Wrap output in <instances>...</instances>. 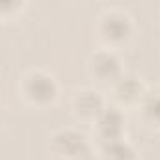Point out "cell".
<instances>
[{
  "instance_id": "obj_6",
  "label": "cell",
  "mask_w": 160,
  "mask_h": 160,
  "mask_svg": "<svg viewBox=\"0 0 160 160\" xmlns=\"http://www.w3.org/2000/svg\"><path fill=\"white\" fill-rule=\"evenodd\" d=\"M121 130V116L118 112H110V114H104L101 118V132L106 136L108 142L116 140V134Z\"/></svg>"
},
{
  "instance_id": "obj_7",
  "label": "cell",
  "mask_w": 160,
  "mask_h": 160,
  "mask_svg": "<svg viewBox=\"0 0 160 160\" xmlns=\"http://www.w3.org/2000/svg\"><path fill=\"white\" fill-rule=\"evenodd\" d=\"M104 155H106L108 160H132V157H134V153H132V149L128 145L119 143V142H114V140L106 147Z\"/></svg>"
},
{
  "instance_id": "obj_1",
  "label": "cell",
  "mask_w": 160,
  "mask_h": 160,
  "mask_svg": "<svg viewBox=\"0 0 160 160\" xmlns=\"http://www.w3.org/2000/svg\"><path fill=\"white\" fill-rule=\"evenodd\" d=\"M24 93L28 99L38 101V102H47L54 97L56 93V86L50 77L41 75V73H34L30 77L24 78Z\"/></svg>"
},
{
  "instance_id": "obj_4",
  "label": "cell",
  "mask_w": 160,
  "mask_h": 160,
  "mask_svg": "<svg viewBox=\"0 0 160 160\" xmlns=\"http://www.w3.org/2000/svg\"><path fill=\"white\" fill-rule=\"evenodd\" d=\"M93 71L102 78H112L119 73V62L108 52H101L93 58Z\"/></svg>"
},
{
  "instance_id": "obj_8",
  "label": "cell",
  "mask_w": 160,
  "mask_h": 160,
  "mask_svg": "<svg viewBox=\"0 0 160 160\" xmlns=\"http://www.w3.org/2000/svg\"><path fill=\"white\" fill-rule=\"evenodd\" d=\"M138 93H140V86H138V82L134 78H123L119 82V86H118V95H119V99L130 101V99H134Z\"/></svg>"
},
{
  "instance_id": "obj_10",
  "label": "cell",
  "mask_w": 160,
  "mask_h": 160,
  "mask_svg": "<svg viewBox=\"0 0 160 160\" xmlns=\"http://www.w3.org/2000/svg\"><path fill=\"white\" fill-rule=\"evenodd\" d=\"M21 0H0V11H9L19 6Z\"/></svg>"
},
{
  "instance_id": "obj_2",
  "label": "cell",
  "mask_w": 160,
  "mask_h": 160,
  "mask_svg": "<svg viewBox=\"0 0 160 160\" xmlns=\"http://www.w3.org/2000/svg\"><path fill=\"white\" fill-rule=\"evenodd\" d=\"M54 140H56V149L63 157H67V158L80 160L82 157H88L89 155L86 138L77 134V132H62Z\"/></svg>"
},
{
  "instance_id": "obj_9",
  "label": "cell",
  "mask_w": 160,
  "mask_h": 160,
  "mask_svg": "<svg viewBox=\"0 0 160 160\" xmlns=\"http://www.w3.org/2000/svg\"><path fill=\"white\" fill-rule=\"evenodd\" d=\"M145 114L151 116L153 119H160V97L149 99L145 104Z\"/></svg>"
},
{
  "instance_id": "obj_3",
  "label": "cell",
  "mask_w": 160,
  "mask_h": 160,
  "mask_svg": "<svg viewBox=\"0 0 160 160\" xmlns=\"http://www.w3.org/2000/svg\"><path fill=\"white\" fill-rule=\"evenodd\" d=\"M101 30L104 34V38L110 41H121L125 39L130 32V26H128V19L118 15V13H112V15H106L102 19V24H101Z\"/></svg>"
},
{
  "instance_id": "obj_5",
  "label": "cell",
  "mask_w": 160,
  "mask_h": 160,
  "mask_svg": "<svg viewBox=\"0 0 160 160\" xmlns=\"http://www.w3.org/2000/svg\"><path fill=\"white\" fill-rule=\"evenodd\" d=\"M75 104H77V110H78L80 114H84V116H93V114H97V112L101 110L102 101H101V97H99L97 93H93V91H82V93H78Z\"/></svg>"
}]
</instances>
